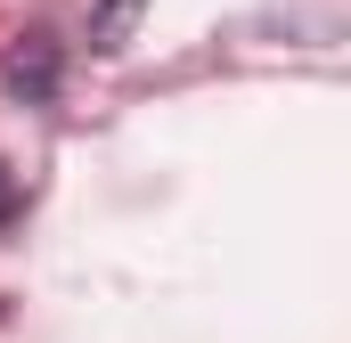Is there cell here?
Segmentation results:
<instances>
[{
    "label": "cell",
    "instance_id": "cell-1",
    "mask_svg": "<svg viewBox=\"0 0 351 343\" xmlns=\"http://www.w3.org/2000/svg\"><path fill=\"white\" fill-rule=\"evenodd\" d=\"M139 8H147V0H106V8L90 16V49H123V33H131Z\"/></svg>",
    "mask_w": 351,
    "mask_h": 343
},
{
    "label": "cell",
    "instance_id": "cell-2",
    "mask_svg": "<svg viewBox=\"0 0 351 343\" xmlns=\"http://www.w3.org/2000/svg\"><path fill=\"white\" fill-rule=\"evenodd\" d=\"M8 204H16V196H8V172H0V221H8Z\"/></svg>",
    "mask_w": 351,
    "mask_h": 343
}]
</instances>
